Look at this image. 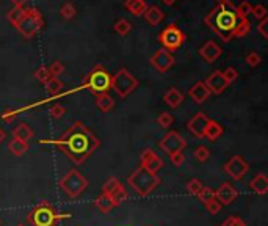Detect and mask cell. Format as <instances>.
Instances as JSON below:
<instances>
[{
    "mask_svg": "<svg viewBox=\"0 0 268 226\" xmlns=\"http://www.w3.org/2000/svg\"><path fill=\"white\" fill-rule=\"evenodd\" d=\"M251 14H253L256 19H261L262 21V19L267 18V8L264 5H256V6L251 8Z\"/></svg>",
    "mask_w": 268,
    "mask_h": 226,
    "instance_id": "ee69618b",
    "label": "cell"
},
{
    "mask_svg": "<svg viewBox=\"0 0 268 226\" xmlns=\"http://www.w3.org/2000/svg\"><path fill=\"white\" fill-rule=\"evenodd\" d=\"M105 195H108L110 197V199H112V203L115 204V206H120L121 203H124L125 199H127V192H125V189H124V185L120 182L116 185V187L110 192V193H105Z\"/></svg>",
    "mask_w": 268,
    "mask_h": 226,
    "instance_id": "4316f807",
    "label": "cell"
},
{
    "mask_svg": "<svg viewBox=\"0 0 268 226\" xmlns=\"http://www.w3.org/2000/svg\"><path fill=\"white\" fill-rule=\"evenodd\" d=\"M8 151H10L13 156L21 157V156H24V154H25V152L28 151V143L13 139L10 143H8Z\"/></svg>",
    "mask_w": 268,
    "mask_h": 226,
    "instance_id": "83f0119b",
    "label": "cell"
},
{
    "mask_svg": "<svg viewBox=\"0 0 268 226\" xmlns=\"http://www.w3.org/2000/svg\"><path fill=\"white\" fill-rule=\"evenodd\" d=\"M172 123H174V116H172L171 113H168V112L160 113L159 118H157V124H159L160 127H163V129H168L170 126H172Z\"/></svg>",
    "mask_w": 268,
    "mask_h": 226,
    "instance_id": "836d02e7",
    "label": "cell"
},
{
    "mask_svg": "<svg viewBox=\"0 0 268 226\" xmlns=\"http://www.w3.org/2000/svg\"><path fill=\"white\" fill-rule=\"evenodd\" d=\"M49 113H50V116L53 119H60L65 116V113H66V109L61 106V104H55V106H52L49 109Z\"/></svg>",
    "mask_w": 268,
    "mask_h": 226,
    "instance_id": "60d3db41",
    "label": "cell"
},
{
    "mask_svg": "<svg viewBox=\"0 0 268 226\" xmlns=\"http://www.w3.org/2000/svg\"><path fill=\"white\" fill-rule=\"evenodd\" d=\"M24 13H25V8L24 6H13L10 11L6 13V19L10 24H13V26L16 27L18 26V22L22 19Z\"/></svg>",
    "mask_w": 268,
    "mask_h": 226,
    "instance_id": "f546056e",
    "label": "cell"
},
{
    "mask_svg": "<svg viewBox=\"0 0 268 226\" xmlns=\"http://www.w3.org/2000/svg\"><path fill=\"white\" fill-rule=\"evenodd\" d=\"M187 41V35L184 30H180L174 24H170L167 28H163L159 35V43L162 44L163 49H167L168 52L177 51L184 46Z\"/></svg>",
    "mask_w": 268,
    "mask_h": 226,
    "instance_id": "9c48e42d",
    "label": "cell"
},
{
    "mask_svg": "<svg viewBox=\"0 0 268 226\" xmlns=\"http://www.w3.org/2000/svg\"><path fill=\"white\" fill-rule=\"evenodd\" d=\"M251 8H253V5H251L249 2H242L240 5L235 6V13H237V16L240 19L248 18V16L251 14Z\"/></svg>",
    "mask_w": 268,
    "mask_h": 226,
    "instance_id": "8d00e7d4",
    "label": "cell"
},
{
    "mask_svg": "<svg viewBox=\"0 0 268 226\" xmlns=\"http://www.w3.org/2000/svg\"><path fill=\"white\" fill-rule=\"evenodd\" d=\"M267 26H268V18L262 19L261 22H259V26H257V31L262 35V38L268 39V33H267Z\"/></svg>",
    "mask_w": 268,
    "mask_h": 226,
    "instance_id": "f907efd6",
    "label": "cell"
},
{
    "mask_svg": "<svg viewBox=\"0 0 268 226\" xmlns=\"http://www.w3.org/2000/svg\"><path fill=\"white\" fill-rule=\"evenodd\" d=\"M163 101L168 107L171 109H177L180 104L184 102V94L180 93L177 88H170V90L163 94Z\"/></svg>",
    "mask_w": 268,
    "mask_h": 226,
    "instance_id": "44dd1931",
    "label": "cell"
},
{
    "mask_svg": "<svg viewBox=\"0 0 268 226\" xmlns=\"http://www.w3.org/2000/svg\"><path fill=\"white\" fill-rule=\"evenodd\" d=\"M33 135H35L33 129H31L30 126H27L25 123H21L13 129V139H16V140L28 143L31 139H33Z\"/></svg>",
    "mask_w": 268,
    "mask_h": 226,
    "instance_id": "7402d4cb",
    "label": "cell"
},
{
    "mask_svg": "<svg viewBox=\"0 0 268 226\" xmlns=\"http://www.w3.org/2000/svg\"><path fill=\"white\" fill-rule=\"evenodd\" d=\"M223 76H224V79H226V82L231 85L232 82H235V80H237L239 72H237V69H235V68L229 66V68H226V69L223 71Z\"/></svg>",
    "mask_w": 268,
    "mask_h": 226,
    "instance_id": "7bdbcfd3",
    "label": "cell"
},
{
    "mask_svg": "<svg viewBox=\"0 0 268 226\" xmlns=\"http://www.w3.org/2000/svg\"><path fill=\"white\" fill-rule=\"evenodd\" d=\"M204 84L209 88L210 94H221L224 93L226 88L229 86V84L226 82V79L223 76V71H214Z\"/></svg>",
    "mask_w": 268,
    "mask_h": 226,
    "instance_id": "9a60e30c",
    "label": "cell"
},
{
    "mask_svg": "<svg viewBox=\"0 0 268 226\" xmlns=\"http://www.w3.org/2000/svg\"><path fill=\"white\" fill-rule=\"evenodd\" d=\"M43 26H44V18L41 11L38 8H25V13H24L22 19L18 22L16 28H18V31L25 39H31L39 33Z\"/></svg>",
    "mask_w": 268,
    "mask_h": 226,
    "instance_id": "5b68a950",
    "label": "cell"
},
{
    "mask_svg": "<svg viewBox=\"0 0 268 226\" xmlns=\"http://www.w3.org/2000/svg\"><path fill=\"white\" fill-rule=\"evenodd\" d=\"M217 2H218V3H221V2H224V0H217Z\"/></svg>",
    "mask_w": 268,
    "mask_h": 226,
    "instance_id": "11a10c76",
    "label": "cell"
},
{
    "mask_svg": "<svg viewBox=\"0 0 268 226\" xmlns=\"http://www.w3.org/2000/svg\"><path fill=\"white\" fill-rule=\"evenodd\" d=\"M170 160L174 167H180L185 162V156H184V152H174V154L170 156Z\"/></svg>",
    "mask_w": 268,
    "mask_h": 226,
    "instance_id": "7dc6e473",
    "label": "cell"
},
{
    "mask_svg": "<svg viewBox=\"0 0 268 226\" xmlns=\"http://www.w3.org/2000/svg\"><path fill=\"white\" fill-rule=\"evenodd\" d=\"M221 54H223V49L215 41H207L199 49L201 58L206 63H215L219 56H221Z\"/></svg>",
    "mask_w": 268,
    "mask_h": 226,
    "instance_id": "e0dca14e",
    "label": "cell"
},
{
    "mask_svg": "<svg viewBox=\"0 0 268 226\" xmlns=\"http://www.w3.org/2000/svg\"><path fill=\"white\" fill-rule=\"evenodd\" d=\"M239 21L240 18L235 13V5L231 0H224V2L218 3L204 19L206 26H209L210 30L217 33L224 43L234 38V31Z\"/></svg>",
    "mask_w": 268,
    "mask_h": 226,
    "instance_id": "7a4b0ae2",
    "label": "cell"
},
{
    "mask_svg": "<svg viewBox=\"0 0 268 226\" xmlns=\"http://www.w3.org/2000/svg\"><path fill=\"white\" fill-rule=\"evenodd\" d=\"M124 8L127 10L129 13H132L133 16H143V13L146 11L147 3L145 0H125L124 2Z\"/></svg>",
    "mask_w": 268,
    "mask_h": 226,
    "instance_id": "d4e9b609",
    "label": "cell"
},
{
    "mask_svg": "<svg viewBox=\"0 0 268 226\" xmlns=\"http://www.w3.org/2000/svg\"><path fill=\"white\" fill-rule=\"evenodd\" d=\"M60 189L69 198H78L88 187V179L78 171V170H69V171L58 181Z\"/></svg>",
    "mask_w": 268,
    "mask_h": 226,
    "instance_id": "52a82bcc",
    "label": "cell"
},
{
    "mask_svg": "<svg viewBox=\"0 0 268 226\" xmlns=\"http://www.w3.org/2000/svg\"><path fill=\"white\" fill-rule=\"evenodd\" d=\"M137 88H138L137 77L125 68H121L115 76H112V85H110V90H113L122 99L127 98V96L135 91Z\"/></svg>",
    "mask_w": 268,
    "mask_h": 226,
    "instance_id": "ba28073f",
    "label": "cell"
},
{
    "mask_svg": "<svg viewBox=\"0 0 268 226\" xmlns=\"http://www.w3.org/2000/svg\"><path fill=\"white\" fill-rule=\"evenodd\" d=\"M143 16H145L146 22L149 24V26H152V27L159 26V24L165 19V13H163V10H162L160 6H157V5L147 6V8H146V11L143 13Z\"/></svg>",
    "mask_w": 268,
    "mask_h": 226,
    "instance_id": "d6986e66",
    "label": "cell"
},
{
    "mask_svg": "<svg viewBox=\"0 0 268 226\" xmlns=\"http://www.w3.org/2000/svg\"><path fill=\"white\" fill-rule=\"evenodd\" d=\"M237 197H239L237 189H235L234 185L229 184V182H223L218 187V190L215 192V198L219 201V204H221V206H229V204H232L234 201L237 199Z\"/></svg>",
    "mask_w": 268,
    "mask_h": 226,
    "instance_id": "5bb4252c",
    "label": "cell"
},
{
    "mask_svg": "<svg viewBox=\"0 0 268 226\" xmlns=\"http://www.w3.org/2000/svg\"><path fill=\"white\" fill-rule=\"evenodd\" d=\"M223 132H224V129H223L221 124L218 123V121L209 119L207 127H206V134H204V139H207L209 141H215L223 135Z\"/></svg>",
    "mask_w": 268,
    "mask_h": 226,
    "instance_id": "603a6c76",
    "label": "cell"
},
{
    "mask_svg": "<svg viewBox=\"0 0 268 226\" xmlns=\"http://www.w3.org/2000/svg\"><path fill=\"white\" fill-rule=\"evenodd\" d=\"M202 187H204V185H202V182L199 179H190V181L187 182V185H185V190L190 193V195L196 197L201 192Z\"/></svg>",
    "mask_w": 268,
    "mask_h": 226,
    "instance_id": "e575fe53",
    "label": "cell"
},
{
    "mask_svg": "<svg viewBox=\"0 0 268 226\" xmlns=\"http://www.w3.org/2000/svg\"><path fill=\"white\" fill-rule=\"evenodd\" d=\"M39 143L57 146L63 154L75 165H82L85 160L88 159L94 151H97L100 146V141L97 137L83 123H80V121H75L60 139L41 140Z\"/></svg>",
    "mask_w": 268,
    "mask_h": 226,
    "instance_id": "6da1fadb",
    "label": "cell"
},
{
    "mask_svg": "<svg viewBox=\"0 0 268 226\" xmlns=\"http://www.w3.org/2000/svg\"><path fill=\"white\" fill-rule=\"evenodd\" d=\"M118 184H120V181H118L116 177H110V179L104 185H102V193H110Z\"/></svg>",
    "mask_w": 268,
    "mask_h": 226,
    "instance_id": "c3c4849f",
    "label": "cell"
},
{
    "mask_svg": "<svg viewBox=\"0 0 268 226\" xmlns=\"http://www.w3.org/2000/svg\"><path fill=\"white\" fill-rule=\"evenodd\" d=\"M188 96H190L196 104H202L209 99L210 91L204 82H196L192 88H188Z\"/></svg>",
    "mask_w": 268,
    "mask_h": 226,
    "instance_id": "ac0fdd59",
    "label": "cell"
},
{
    "mask_svg": "<svg viewBox=\"0 0 268 226\" xmlns=\"http://www.w3.org/2000/svg\"><path fill=\"white\" fill-rule=\"evenodd\" d=\"M94 204H96V207L102 214H108L115 207V204L112 203V199H110V197L105 195V193H100V195L96 198V201H94Z\"/></svg>",
    "mask_w": 268,
    "mask_h": 226,
    "instance_id": "f1b7e54d",
    "label": "cell"
},
{
    "mask_svg": "<svg viewBox=\"0 0 268 226\" xmlns=\"http://www.w3.org/2000/svg\"><path fill=\"white\" fill-rule=\"evenodd\" d=\"M209 119L210 118L204 112L196 113V115L190 121H188V124H187L188 132L193 134L196 139H199V140L204 139V134H206V127H207Z\"/></svg>",
    "mask_w": 268,
    "mask_h": 226,
    "instance_id": "4fadbf2b",
    "label": "cell"
},
{
    "mask_svg": "<svg viewBox=\"0 0 268 226\" xmlns=\"http://www.w3.org/2000/svg\"><path fill=\"white\" fill-rule=\"evenodd\" d=\"M174 55L171 52H168L167 49H159L152 56H151V64L159 71V72H168L172 64H174Z\"/></svg>",
    "mask_w": 268,
    "mask_h": 226,
    "instance_id": "7c38bea8",
    "label": "cell"
},
{
    "mask_svg": "<svg viewBox=\"0 0 268 226\" xmlns=\"http://www.w3.org/2000/svg\"><path fill=\"white\" fill-rule=\"evenodd\" d=\"M10 2H11L14 6H24V5H25V3L28 2V0H10Z\"/></svg>",
    "mask_w": 268,
    "mask_h": 226,
    "instance_id": "816d5d0a",
    "label": "cell"
},
{
    "mask_svg": "<svg viewBox=\"0 0 268 226\" xmlns=\"http://www.w3.org/2000/svg\"><path fill=\"white\" fill-rule=\"evenodd\" d=\"M223 170H224V173L227 176H231L234 181H242L243 176L249 171V164L242 156H234L224 164Z\"/></svg>",
    "mask_w": 268,
    "mask_h": 226,
    "instance_id": "8fae6325",
    "label": "cell"
},
{
    "mask_svg": "<svg viewBox=\"0 0 268 226\" xmlns=\"http://www.w3.org/2000/svg\"><path fill=\"white\" fill-rule=\"evenodd\" d=\"M19 115V112L18 110H11V109H8L6 112H3V115H2V119L5 121V123H11V121Z\"/></svg>",
    "mask_w": 268,
    "mask_h": 226,
    "instance_id": "681fc988",
    "label": "cell"
},
{
    "mask_svg": "<svg viewBox=\"0 0 268 226\" xmlns=\"http://www.w3.org/2000/svg\"><path fill=\"white\" fill-rule=\"evenodd\" d=\"M160 176L157 173L149 171V170L138 167L135 171H133L127 177V184L130 185V189L138 193L140 197H147L160 185Z\"/></svg>",
    "mask_w": 268,
    "mask_h": 226,
    "instance_id": "3957f363",
    "label": "cell"
},
{
    "mask_svg": "<svg viewBox=\"0 0 268 226\" xmlns=\"http://www.w3.org/2000/svg\"><path fill=\"white\" fill-rule=\"evenodd\" d=\"M219 226H246V223L243 222L240 217H227Z\"/></svg>",
    "mask_w": 268,
    "mask_h": 226,
    "instance_id": "bcb514c9",
    "label": "cell"
},
{
    "mask_svg": "<svg viewBox=\"0 0 268 226\" xmlns=\"http://www.w3.org/2000/svg\"><path fill=\"white\" fill-rule=\"evenodd\" d=\"M60 14H61V18L65 19V21H71V19H74V16L77 14L75 5H74L73 2H66V3H63V6L60 8Z\"/></svg>",
    "mask_w": 268,
    "mask_h": 226,
    "instance_id": "1f68e13d",
    "label": "cell"
},
{
    "mask_svg": "<svg viewBox=\"0 0 268 226\" xmlns=\"http://www.w3.org/2000/svg\"><path fill=\"white\" fill-rule=\"evenodd\" d=\"M261 61H262V58H261V55H259L257 52H249L246 55V63L249 64L251 68L259 66V64H261Z\"/></svg>",
    "mask_w": 268,
    "mask_h": 226,
    "instance_id": "f6af8a7d",
    "label": "cell"
},
{
    "mask_svg": "<svg viewBox=\"0 0 268 226\" xmlns=\"http://www.w3.org/2000/svg\"><path fill=\"white\" fill-rule=\"evenodd\" d=\"M113 28H115V31L118 35H121V36H125L129 33V31L132 30V24L127 21V19H120V21H116L115 22V26H113Z\"/></svg>",
    "mask_w": 268,
    "mask_h": 226,
    "instance_id": "d6a6232c",
    "label": "cell"
},
{
    "mask_svg": "<svg viewBox=\"0 0 268 226\" xmlns=\"http://www.w3.org/2000/svg\"><path fill=\"white\" fill-rule=\"evenodd\" d=\"M44 86H46V91L50 96H55V98H60V94L63 93V88H65V85H63V82L58 77H50L44 84Z\"/></svg>",
    "mask_w": 268,
    "mask_h": 226,
    "instance_id": "484cf974",
    "label": "cell"
},
{
    "mask_svg": "<svg viewBox=\"0 0 268 226\" xmlns=\"http://www.w3.org/2000/svg\"><path fill=\"white\" fill-rule=\"evenodd\" d=\"M251 30V22L248 18H242L237 24V27H235V31H234V38H243L249 33Z\"/></svg>",
    "mask_w": 268,
    "mask_h": 226,
    "instance_id": "4dcf8cb0",
    "label": "cell"
},
{
    "mask_svg": "<svg viewBox=\"0 0 268 226\" xmlns=\"http://www.w3.org/2000/svg\"><path fill=\"white\" fill-rule=\"evenodd\" d=\"M221 204H219V201L217 199V198H214V199H210V201H207L206 203V209L209 211V214H212V215H217L219 211H221Z\"/></svg>",
    "mask_w": 268,
    "mask_h": 226,
    "instance_id": "b9f144b4",
    "label": "cell"
},
{
    "mask_svg": "<svg viewBox=\"0 0 268 226\" xmlns=\"http://www.w3.org/2000/svg\"><path fill=\"white\" fill-rule=\"evenodd\" d=\"M94 98H96V106L100 112L108 113L115 107V101L108 93H96L94 94Z\"/></svg>",
    "mask_w": 268,
    "mask_h": 226,
    "instance_id": "cb8c5ba5",
    "label": "cell"
},
{
    "mask_svg": "<svg viewBox=\"0 0 268 226\" xmlns=\"http://www.w3.org/2000/svg\"><path fill=\"white\" fill-rule=\"evenodd\" d=\"M159 146L165 154L170 157L171 154H174V152H182L187 148V140L179 132L171 131L160 140Z\"/></svg>",
    "mask_w": 268,
    "mask_h": 226,
    "instance_id": "30bf717a",
    "label": "cell"
},
{
    "mask_svg": "<svg viewBox=\"0 0 268 226\" xmlns=\"http://www.w3.org/2000/svg\"><path fill=\"white\" fill-rule=\"evenodd\" d=\"M196 197L199 198V201H202V203L206 204L207 201H210V199H214V198H215V190H212L210 187H202L201 192H199Z\"/></svg>",
    "mask_w": 268,
    "mask_h": 226,
    "instance_id": "ab89813d",
    "label": "cell"
},
{
    "mask_svg": "<svg viewBox=\"0 0 268 226\" xmlns=\"http://www.w3.org/2000/svg\"><path fill=\"white\" fill-rule=\"evenodd\" d=\"M110 85H112V76L102 64H96L94 69L86 76L85 82L80 85V90H90L93 94L96 93H108Z\"/></svg>",
    "mask_w": 268,
    "mask_h": 226,
    "instance_id": "8992f818",
    "label": "cell"
},
{
    "mask_svg": "<svg viewBox=\"0 0 268 226\" xmlns=\"http://www.w3.org/2000/svg\"><path fill=\"white\" fill-rule=\"evenodd\" d=\"M47 69H49V74L52 77H58V76L63 74V72H65V64H63L61 61H58V60H55V61L50 63V66H47Z\"/></svg>",
    "mask_w": 268,
    "mask_h": 226,
    "instance_id": "d590c367",
    "label": "cell"
},
{
    "mask_svg": "<svg viewBox=\"0 0 268 226\" xmlns=\"http://www.w3.org/2000/svg\"><path fill=\"white\" fill-rule=\"evenodd\" d=\"M176 2H177V0H162V3H163V5H167V6L174 5Z\"/></svg>",
    "mask_w": 268,
    "mask_h": 226,
    "instance_id": "f5cc1de1",
    "label": "cell"
},
{
    "mask_svg": "<svg viewBox=\"0 0 268 226\" xmlns=\"http://www.w3.org/2000/svg\"><path fill=\"white\" fill-rule=\"evenodd\" d=\"M35 79L38 80V82H41V84H46L47 80H49L52 76L49 74V69H47V66H39L36 71H35Z\"/></svg>",
    "mask_w": 268,
    "mask_h": 226,
    "instance_id": "f35d334b",
    "label": "cell"
},
{
    "mask_svg": "<svg viewBox=\"0 0 268 226\" xmlns=\"http://www.w3.org/2000/svg\"><path fill=\"white\" fill-rule=\"evenodd\" d=\"M69 214H60L47 203V201H41L38 206H35L27 215V222L31 226H57L60 220L69 219Z\"/></svg>",
    "mask_w": 268,
    "mask_h": 226,
    "instance_id": "277c9868",
    "label": "cell"
},
{
    "mask_svg": "<svg viewBox=\"0 0 268 226\" xmlns=\"http://www.w3.org/2000/svg\"><path fill=\"white\" fill-rule=\"evenodd\" d=\"M249 189L253 190L256 195L264 197L265 193L268 192V177L264 173L256 174L253 179L249 181Z\"/></svg>",
    "mask_w": 268,
    "mask_h": 226,
    "instance_id": "ffe728a7",
    "label": "cell"
},
{
    "mask_svg": "<svg viewBox=\"0 0 268 226\" xmlns=\"http://www.w3.org/2000/svg\"><path fill=\"white\" fill-rule=\"evenodd\" d=\"M16 226H25V225H16Z\"/></svg>",
    "mask_w": 268,
    "mask_h": 226,
    "instance_id": "9f6ffc18",
    "label": "cell"
},
{
    "mask_svg": "<svg viewBox=\"0 0 268 226\" xmlns=\"http://www.w3.org/2000/svg\"><path fill=\"white\" fill-rule=\"evenodd\" d=\"M140 162H141L140 167H143V168L149 170V171H152V173H157L163 167V160L157 156L152 149L143 151V154H141V157H140Z\"/></svg>",
    "mask_w": 268,
    "mask_h": 226,
    "instance_id": "2e32d148",
    "label": "cell"
},
{
    "mask_svg": "<svg viewBox=\"0 0 268 226\" xmlns=\"http://www.w3.org/2000/svg\"><path fill=\"white\" fill-rule=\"evenodd\" d=\"M5 137H6V134H5V131L2 127H0V143H2L3 140H5Z\"/></svg>",
    "mask_w": 268,
    "mask_h": 226,
    "instance_id": "db71d44e",
    "label": "cell"
},
{
    "mask_svg": "<svg viewBox=\"0 0 268 226\" xmlns=\"http://www.w3.org/2000/svg\"><path fill=\"white\" fill-rule=\"evenodd\" d=\"M195 157H196V160H198V162H201V164L207 162L209 157H210V151H209V148H206V146H198V148L195 149Z\"/></svg>",
    "mask_w": 268,
    "mask_h": 226,
    "instance_id": "74e56055",
    "label": "cell"
}]
</instances>
